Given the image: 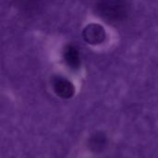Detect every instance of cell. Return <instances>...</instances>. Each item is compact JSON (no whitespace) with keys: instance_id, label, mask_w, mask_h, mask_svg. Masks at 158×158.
Wrapping results in <instances>:
<instances>
[{"instance_id":"obj_1","label":"cell","mask_w":158,"mask_h":158,"mask_svg":"<svg viewBox=\"0 0 158 158\" xmlns=\"http://www.w3.org/2000/svg\"><path fill=\"white\" fill-rule=\"evenodd\" d=\"M101 16L109 20H119L125 16V8L119 0H103L99 6Z\"/></svg>"},{"instance_id":"obj_2","label":"cell","mask_w":158,"mask_h":158,"mask_svg":"<svg viewBox=\"0 0 158 158\" xmlns=\"http://www.w3.org/2000/svg\"><path fill=\"white\" fill-rule=\"evenodd\" d=\"M84 40L93 45H96L104 42L106 38L105 29L99 24H90L83 30Z\"/></svg>"},{"instance_id":"obj_3","label":"cell","mask_w":158,"mask_h":158,"mask_svg":"<svg viewBox=\"0 0 158 158\" xmlns=\"http://www.w3.org/2000/svg\"><path fill=\"white\" fill-rule=\"evenodd\" d=\"M63 57L65 63L71 69H78L81 64V57L78 49L73 45L66 46L63 52Z\"/></svg>"},{"instance_id":"obj_4","label":"cell","mask_w":158,"mask_h":158,"mask_svg":"<svg viewBox=\"0 0 158 158\" xmlns=\"http://www.w3.org/2000/svg\"><path fill=\"white\" fill-rule=\"evenodd\" d=\"M54 90L59 96L67 98L73 94L74 87L68 80L58 77L54 81Z\"/></svg>"}]
</instances>
